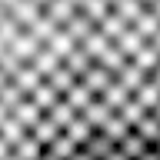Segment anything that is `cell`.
I'll list each match as a JSON object with an SVG mask.
<instances>
[{
    "instance_id": "cell-1",
    "label": "cell",
    "mask_w": 160,
    "mask_h": 160,
    "mask_svg": "<svg viewBox=\"0 0 160 160\" xmlns=\"http://www.w3.org/2000/svg\"><path fill=\"white\" fill-rule=\"evenodd\" d=\"M47 83H50L53 90H57L60 97H67L70 90H73V87L80 83V77H77V73H73V70L67 67V63H60V67H57V70H53V73L47 77Z\"/></svg>"
},
{
    "instance_id": "cell-2",
    "label": "cell",
    "mask_w": 160,
    "mask_h": 160,
    "mask_svg": "<svg viewBox=\"0 0 160 160\" xmlns=\"http://www.w3.org/2000/svg\"><path fill=\"white\" fill-rule=\"evenodd\" d=\"M117 147H120V143H117L113 137H107L103 130H97V133H93V137L87 140V147H83V150H87V153H90L93 160H107V157H110V153H113Z\"/></svg>"
},
{
    "instance_id": "cell-3",
    "label": "cell",
    "mask_w": 160,
    "mask_h": 160,
    "mask_svg": "<svg viewBox=\"0 0 160 160\" xmlns=\"http://www.w3.org/2000/svg\"><path fill=\"white\" fill-rule=\"evenodd\" d=\"M113 47H117V50H120V53H123L127 60H133V57L140 53V50L147 47V40H143V37L137 33V30L130 27V30H123V33H120V37L113 40Z\"/></svg>"
},
{
    "instance_id": "cell-4",
    "label": "cell",
    "mask_w": 160,
    "mask_h": 160,
    "mask_svg": "<svg viewBox=\"0 0 160 160\" xmlns=\"http://www.w3.org/2000/svg\"><path fill=\"white\" fill-rule=\"evenodd\" d=\"M60 63H63V60H60L57 53H53V50H47V47H43V50H40V53H37V57H33V60H30V63H27V67H33V70H37V73H40V77L47 80L50 73H53V70L60 67Z\"/></svg>"
},
{
    "instance_id": "cell-5",
    "label": "cell",
    "mask_w": 160,
    "mask_h": 160,
    "mask_svg": "<svg viewBox=\"0 0 160 160\" xmlns=\"http://www.w3.org/2000/svg\"><path fill=\"white\" fill-rule=\"evenodd\" d=\"M30 100H33V103H37V107H40V110H43V113H50V110L57 107V103H60V100H63V97H60L57 90L50 87L47 80H43V83H40V87H37V90H33V93H30Z\"/></svg>"
},
{
    "instance_id": "cell-6",
    "label": "cell",
    "mask_w": 160,
    "mask_h": 160,
    "mask_svg": "<svg viewBox=\"0 0 160 160\" xmlns=\"http://www.w3.org/2000/svg\"><path fill=\"white\" fill-rule=\"evenodd\" d=\"M27 133H30V130L23 127V123H20V120L13 117V113H10V117L3 120V123H0V140H7L10 147H17V143H20L23 137H27Z\"/></svg>"
},
{
    "instance_id": "cell-7",
    "label": "cell",
    "mask_w": 160,
    "mask_h": 160,
    "mask_svg": "<svg viewBox=\"0 0 160 160\" xmlns=\"http://www.w3.org/2000/svg\"><path fill=\"white\" fill-rule=\"evenodd\" d=\"M13 117H17V120H20V123H23L27 130H33V127L40 123V120L47 117V113H43V110H40L37 103H33V100H23V103H20V107L13 110Z\"/></svg>"
},
{
    "instance_id": "cell-8",
    "label": "cell",
    "mask_w": 160,
    "mask_h": 160,
    "mask_svg": "<svg viewBox=\"0 0 160 160\" xmlns=\"http://www.w3.org/2000/svg\"><path fill=\"white\" fill-rule=\"evenodd\" d=\"M133 100H137V103L147 110V113H153V110L160 107V87L153 83V80H147V83H143V87L133 93Z\"/></svg>"
},
{
    "instance_id": "cell-9",
    "label": "cell",
    "mask_w": 160,
    "mask_h": 160,
    "mask_svg": "<svg viewBox=\"0 0 160 160\" xmlns=\"http://www.w3.org/2000/svg\"><path fill=\"white\" fill-rule=\"evenodd\" d=\"M43 150H47V147H43V143H40L33 133H27V137H23L17 147H13V153H17L20 160H40V157H43Z\"/></svg>"
},
{
    "instance_id": "cell-10",
    "label": "cell",
    "mask_w": 160,
    "mask_h": 160,
    "mask_svg": "<svg viewBox=\"0 0 160 160\" xmlns=\"http://www.w3.org/2000/svg\"><path fill=\"white\" fill-rule=\"evenodd\" d=\"M63 100H67V103H70L73 110H77V113H83V110H87V107H90V103H93L97 97H93V90H90V87H83V83H77V87L70 90V93H67Z\"/></svg>"
},
{
    "instance_id": "cell-11",
    "label": "cell",
    "mask_w": 160,
    "mask_h": 160,
    "mask_svg": "<svg viewBox=\"0 0 160 160\" xmlns=\"http://www.w3.org/2000/svg\"><path fill=\"white\" fill-rule=\"evenodd\" d=\"M63 63H67V67L73 70V73H77L80 80H83V73H87V70L93 67V63H97V60L90 57V53H87V50H83V47H77V50H73V53H70L67 60H63Z\"/></svg>"
},
{
    "instance_id": "cell-12",
    "label": "cell",
    "mask_w": 160,
    "mask_h": 160,
    "mask_svg": "<svg viewBox=\"0 0 160 160\" xmlns=\"http://www.w3.org/2000/svg\"><path fill=\"white\" fill-rule=\"evenodd\" d=\"M13 83H17V87H20V90H23V93L30 97V93H33V90H37L40 83H43V77H40V73H37L33 67H20V70H17V77H13Z\"/></svg>"
},
{
    "instance_id": "cell-13",
    "label": "cell",
    "mask_w": 160,
    "mask_h": 160,
    "mask_svg": "<svg viewBox=\"0 0 160 160\" xmlns=\"http://www.w3.org/2000/svg\"><path fill=\"white\" fill-rule=\"evenodd\" d=\"M47 117H50V120H53V123H57V127H60V130H67V127H70V123H73V120H77V117H80V113H77V110H73V107H70L67 100H60V103H57V107H53V110H50Z\"/></svg>"
},
{
    "instance_id": "cell-14",
    "label": "cell",
    "mask_w": 160,
    "mask_h": 160,
    "mask_svg": "<svg viewBox=\"0 0 160 160\" xmlns=\"http://www.w3.org/2000/svg\"><path fill=\"white\" fill-rule=\"evenodd\" d=\"M30 133H33V137H37L40 143H43V147H50V143H53V140H57L60 133H63V130H60V127H57V123H53L50 117H43V120L37 123V127L30 130Z\"/></svg>"
},
{
    "instance_id": "cell-15",
    "label": "cell",
    "mask_w": 160,
    "mask_h": 160,
    "mask_svg": "<svg viewBox=\"0 0 160 160\" xmlns=\"http://www.w3.org/2000/svg\"><path fill=\"white\" fill-rule=\"evenodd\" d=\"M120 150H123V153H127L130 160H140V157H143V153L150 150V143H147L143 137H140L137 130H133V133H130V137L123 140V143H120Z\"/></svg>"
},
{
    "instance_id": "cell-16",
    "label": "cell",
    "mask_w": 160,
    "mask_h": 160,
    "mask_svg": "<svg viewBox=\"0 0 160 160\" xmlns=\"http://www.w3.org/2000/svg\"><path fill=\"white\" fill-rule=\"evenodd\" d=\"M47 150H53V153H57L60 160H73V157L80 153V147H77V143H73V140L67 137V133H60V137L53 140V143H50Z\"/></svg>"
},
{
    "instance_id": "cell-17",
    "label": "cell",
    "mask_w": 160,
    "mask_h": 160,
    "mask_svg": "<svg viewBox=\"0 0 160 160\" xmlns=\"http://www.w3.org/2000/svg\"><path fill=\"white\" fill-rule=\"evenodd\" d=\"M133 130H137L140 137L147 140L150 147H153V143H157V137H160V123H157V120H153V113H147V117L140 120V123H137V127H133Z\"/></svg>"
},
{
    "instance_id": "cell-18",
    "label": "cell",
    "mask_w": 160,
    "mask_h": 160,
    "mask_svg": "<svg viewBox=\"0 0 160 160\" xmlns=\"http://www.w3.org/2000/svg\"><path fill=\"white\" fill-rule=\"evenodd\" d=\"M117 113H123V120H127V123H130V127H137V123H140V120H143V117H147V110H143V107H140V103H137V100H130V103H127V107H123V110H117Z\"/></svg>"
},
{
    "instance_id": "cell-19",
    "label": "cell",
    "mask_w": 160,
    "mask_h": 160,
    "mask_svg": "<svg viewBox=\"0 0 160 160\" xmlns=\"http://www.w3.org/2000/svg\"><path fill=\"white\" fill-rule=\"evenodd\" d=\"M10 153H13V147H10L7 140H0V160H7V157H10Z\"/></svg>"
},
{
    "instance_id": "cell-20",
    "label": "cell",
    "mask_w": 160,
    "mask_h": 160,
    "mask_svg": "<svg viewBox=\"0 0 160 160\" xmlns=\"http://www.w3.org/2000/svg\"><path fill=\"white\" fill-rule=\"evenodd\" d=\"M107 160H130V157H127V153H123V150H120V147H117V150H113V153H110V157H107Z\"/></svg>"
},
{
    "instance_id": "cell-21",
    "label": "cell",
    "mask_w": 160,
    "mask_h": 160,
    "mask_svg": "<svg viewBox=\"0 0 160 160\" xmlns=\"http://www.w3.org/2000/svg\"><path fill=\"white\" fill-rule=\"evenodd\" d=\"M140 160H160V153H157V150H153V147H150V150H147V153H143V157H140Z\"/></svg>"
},
{
    "instance_id": "cell-22",
    "label": "cell",
    "mask_w": 160,
    "mask_h": 160,
    "mask_svg": "<svg viewBox=\"0 0 160 160\" xmlns=\"http://www.w3.org/2000/svg\"><path fill=\"white\" fill-rule=\"evenodd\" d=\"M7 83H10V73H7V70H0V90L7 87Z\"/></svg>"
},
{
    "instance_id": "cell-23",
    "label": "cell",
    "mask_w": 160,
    "mask_h": 160,
    "mask_svg": "<svg viewBox=\"0 0 160 160\" xmlns=\"http://www.w3.org/2000/svg\"><path fill=\"white\" fill-rule=\"evenodd\" d=\"M40 160H60V157L53 153V150H43V157H40Z\"/></svg>"
},
{
    "instance_id": "cell-24",
    "label": "cell",
    "mask_w": 160,
    "mask_h": 160,
    "mask_svg": "<svg viewBox=\"0 0 160 160\" xmlns=\"http://www.w3.org/2000/svg\"><path fill=\"white\" fill-rule=\"evenodd\" d=\"M73 160H93V157H90L87 150H80V153H77V157H73Z\"/></svg>"
},
{
    "instance_id": "cell-25",
    "label": "cell",
    "mask_w": 160,
    "mask_h": 160,
    "mask_svg": "<svg viewBox=\"0 0 160 160\" xmlns=\"http://www.w3.org/2000/svg\"><path fill=\"white\" fill-rule=\"evenodd\" d=\"M150 80H153V83H157V87H160V67L153 70V73H150Z\"/></svg>"
},
{
    "instance_id": "cell-26",
    "label": "cell",
    "mask_w": 160,
    "mask_h": 160,
    "mask_svg": "<svg viewBox=\"0 0 160 160\" xmlns=\"http://www.w3.org/2000/svg\"><path fill=\"white\" fill-rule=\"evenodd\" d=\"M153 120H157V123H160V107H157V110H153Z\"/></svg>"
},
{
    "instance_id": "cell-27",
    "label": "cell",
    "mask_w": 160,
    "mask_h": 160,
    "mask_svg": "<svg viewBox=\"0 0 160 160\" xmlns=\"http://www.w3.org/2000/svg\"><path fill=\"white\" fill-rule=\"evenodd\" d=\"M153 150H157V153H160V137H157V143H153Z\"/></svg>"
},
{
    "instance_id": "cell-28",
    "label": "cell",
    "mask_w": 160,
    "mask_h": 160,
    "mask_svg": "<svg viewBox=\"0 0 160 160\" xmlns=\"http://www.w3.org/2000/svg\"><path fill=\"white\" fill-rule=\"evenodd\" d=\"M7 160H20V157H17V153H10V157H7Z\"/></svg>"
}]
</instances>
